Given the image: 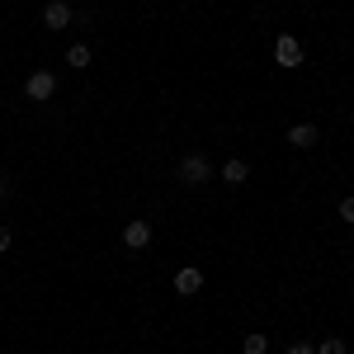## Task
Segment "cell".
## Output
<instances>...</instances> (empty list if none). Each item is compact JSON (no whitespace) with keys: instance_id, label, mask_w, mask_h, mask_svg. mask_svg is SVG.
<instances>
[{"instance_id":"obj_1","label":"cell","mask_w":354,"mask_h":354,"mask_svg":"<svg viewBox=\"0 0 354 354\" xmlns=\"http://www.w3.org/2000/svg\"><path fill=\"white\" fill-rule=\"evenodd\" d=\"M180 180H185L189 189H203V185L213 180V161H208L203 151H189V156H180Z\"/></svg>"},{"instance_id":"obj_2","label":"cell","mask_w":354,"mask_h":354,"mask_svg":"<svg viewBox=\"0 0 354 354\" xmlns=\"http://www.w3.org/2000/svg\"><path fill=\"white\" fill-rule=\"evenodd\" d=\"M24 95L33 100V104H48V100L57 95V76L53 71H33V76L24 81Z\"/></svg>"},{"instance_id":"obj_3","label":"cell","mask_w":354,"mask_h":354,"mask_svg":"<svg viewBox=\"0 0 354 354\" xmlns=\"http://www.w3.org/2000/svg\"><path fill=\"white\" fill-rule=\"evenodd\" d=\"M274 62H279V66H302V38L279 33V38H274Z\"/></svg>"},{"instance_id":"obj_4","label":"cell","mask_w":354,"mask_h":354,"mask_svg":"<svg viewBox=\"0 0 354 354\" xmlns=\"http://www.w3.org/2000/svg\"><path fill=\"white\" fill-rule=\"evenodd\" d=\"M76 24V10L66 0H48L43 5V28H71Z\"/></svg>"},{"instance_id":"obj_5","label":"cell","mask_w":354,"mask_h":354,"mask_svg":"<svg viewBox=\"0 0 354 354\" xmlns=\"http://www.w3.org/2000/svg\"><path fill=\"white\" fill-rule=\"evenodd\" d=\"M123 245H128V250H147V245H151V222L133 218L128 227H123Z\"/></svg>"},{"instance_id":"obj_6","label":"cell","mask_w":354,"mask_h":354,"mask_svg":"<svg viewBox=\"0 0 354 354\" xmlns=\"http://www.w3.org/2000/svg\"><path fill=\"white\" fill-rule=\"evenodd\" d=\"M203 288V270H194V265H185V270L175 274V293H185V298H194Z\"/></svg>"},{"instance_id":"obj_7","label":"cell","mask_w":354,"mask_h":354,"mask_svg":"<svg viewBox=\"0 0 354 354\" xmlns=\"http://www.w3.org/2000/svg\"><path fill=\"white\" fill-rule=\"evenodd\" d=\"M317 123H293L288 128V147H298V151H307V147H317Z\"/></svg>"},{"instance_id":"obj_8","label":"cell","mask_w":354,"mask_h":354,"mask_svg":"<svg viewBox=\"0 0 354 354\" xmlns=\"http://www.w3.org/2000/svg\"><path fill=\"white\" fill-rule=\"evenodd\" d=\"M222 180H227V185L236 189V185H245V180H250V165H245L241 156H232V161L222 165Z\"/></svg>"},{"instance_id":"obj_9","label":"cell","mask_w":354,"mask_h":354,"mask_svg":"<svg viewBox=\"0 0 354 354\" xmlns=\"http://www.w3.org/2000/svg\"><path fill=\"white\" fill-rule=\"evenodd\" d=\"M90 62H95V53H90L85 43H71V48H66V66H76V71H85Z\"/></svg>"},{"instance_id":"obj_10","label":"cell","mask_w":354,"mask_h":354,"mask_svg":"<svg viewBox=\"0 0 354 354\" xmlns=\"http://www.w3.org/2000/svg\"><path fill=\"white\" fill-rule=\"evenodd\" d=\"M241 354H270V335L265 330H250L241 340Z\"/></svg>"},{"instance_id":"obj_11","label":"cell","mask_w":354,"mask_h":354,"mask_svg":"<svg viewBox=\"0 0 354 354\" xmlns=\"http://www.w3.org/2000/svg\"><path fill=\"white\" fill-rule=\"evenodd\" d=\"M317 354H350V350H345V340H340V335H326V340L317 345Z\"/></svg>"},{"instance_id":"obj_12","label":"cell","mask_w":354,"mask_h":354,"mask_svg":"<svg viewBox=\"0 0 354 354\" xmlns=\"http://www.w3.org/2000/svg\"><path fill=\"white\" fill-rule=\"evenodd\" d=\"M340 222H350V227H354V194L340 198Z\"/></svg>"},{"instance_id":"obj_13","label":"cell","mask_w":354,"mask_h":354,"mask_svg":"<svg viewBox=\"0 0 354 354\" xmlns=\"http://www.w3.org/2000/svg\"><path fill=\"white\" fill-rule=\"evenodd\" d=\"M288 354H317V345H307V340H293V345H288Z\"/></svg>"},{"instance_id":"obj_14","label":"cell","mask_w":354,"mask_h":354,"mask_svg":"<svg viewBox=\"0 0 354 354\" xmlns=\"http://www.w3.org/2000/svg\"><path fill=\"white\" fill-rule=\"evenodd\" d=\"M10 241H15V236H10V227H0V255L10 250Z\"/></svg>"},{"instance_id":"obj_15","label":"cell","mask_w":354,"mask_h":354,"mask_svg":"<svg viewBox=\"0 0 354 354\" xmlns=\"http://www.w3.org/2000/svg\"><path fill=\"white\" fill-rule=\"evenodd\" d=\"M5 194H10V180H5V175H0V198H5Z\"/></svg>"}]
</instances>
